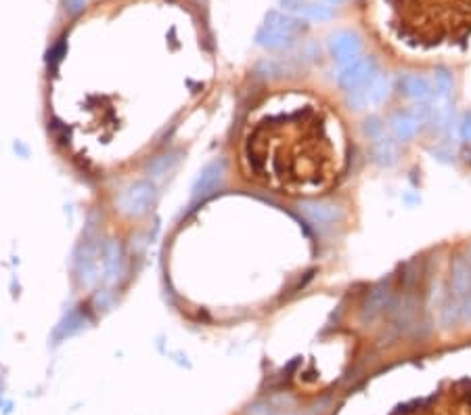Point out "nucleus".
<instances>
[{
	"mask_svg": "<svg viewBox=\"0 0 471 415\" xmlns=\"http://www.w3.org/2000/svg\"><path fill=\"white\" fill-rule=\"evenodd\" d=\"M155 199H157L155 183L149 179H141L124 189V193L117 199V208L130 219H141L151 212V208L155 206Z\"/></svg>",
	"mask_w": 471,
	"mask_h": 415,
	"instance_id": "1",
	"label": "nucleus"
},
{
	"mask_svg": "<svg viewBox=\"0 0 471 415\" xmlns=\"http://www.w3.org/2000/svg\"><path fill=\"white\" fill-rule=\"evenodd\" d=\"M377 74V61L371 55L356 57L348 63H344L337 72V84L344 90H352V88H361L371 82V78Z\"/></svg>",
	"mask_w": 471,
	"mask_h": 415,
	"instance_id": "2",
	"label": "nucleus"
},
{
	"mask_svg": "<svg viewBox=\"0 0 471 415\" xmlns=\"http://www.w3.org/2000/svg\"><path fill=\"white\" fill-rule=\"evenodd\" d=\"M73 268L82 288L95 285L101 277V246H92L86 241L75 254Z\"/></svg>",
	"mask_w": 471,
	"mask_h": 415,
	"instance_id": "3",
	"label": "nucleus"
},
{
	"mask_svg": "<svg viewBox=\"0 0 471 415\" xmlns=\"http://www.w3.org/2000/svg\"><path fill=\"white\" fill-rule=\"evenodd\" d=\"M327 51L331 55L333 61H337L339 65L361 57L363 51V40L356 32L352 30H337L333 32L329 40H327Z\"/></svg>",
	"mask_w": 471,
	"mask_h": 415,
	"instance_id": "4",
	"label": "nucleus"
},
{
	"mask_svg": "<svg viewBox=\"0 0 471 415\" xmlns=\"http://www.w3.org/2000/svg\"><path fill=\"white\" fill-rule=\"evenodd\" d=\"M394 298V288H392V279H383L379 281L366 296V300L363 302V308H361V323L363 325H371L375 323L386 310H388V304Z\"/></svg>",
	"mask_w": 471,
	"mask_h": 415,
	"instance_id": "5",
	"label": "nucleus"
},
{
	"mask_svg": "<svg viewBox=\"0 0 471 415\" xmlns=\"http://www.w3.org/2000/svg\"><path fill=\"white\" fill-rule=\"evenodd\" d=\"M101 279L107 285H115L126 268V256L122 250V243L115 239H107L105 243H101Z\"/></svg>",
	"mask_w": 471,
	"mask_h": 415,
	"instance_id": "6",
	"label": "nucleus"
},
{
	"mask_svg": "<svg viewBox=\"0 0 471 415\" xmlns=\"http://www.w3.org/2000/svg\"><path fill=\"white\" fill-rule=\"evenodd\" d=\"M224 172H226V162H224V159H214V162L206 164V166L201 168V172L197 174L195 183H193L191 199H193V201H201V199H206L208 195H212V193L222 185Z\"/></svg>",
	"mask_w": 471,
	"mask_h": 415,
	"instance_id": "7",
	"label": "nucleus"
},
{
	"mask_svg": "<svg viewBox=\"0 0 471 415\" xmlns=\"http://www.w3.org/2000/svg\"><path fill=\"white\" fill-rule=\"evenodd\" d=\"M297 210L314 225H335L344 219L342 208L325 199H302L297 204Z\"/></svg>",
	"mask_w": 471,
	"mask_h": 415,
	"instance_id": "8",
	"label": "nucleus"
},
{
	"mask_svg": "<svg viewBox=\"0 0 471 415\" xmlns=\"http://www.w3.org/2000/svg\"><path fill=\"white\" fill-rule=\"evenodd\" d=\"M400 95L415 103H428L434 93H432V82L421 74H402L398 78Z\"/></svg>",
	"mask_w": 471,
	"mask_h": 415,
	"instance_id": "9",
	"label": "nucleus"
},
{
	"mask_svg": "<svg viewBox=\"0 0 471 415\" xmlns=\"http://www.w3.org/2000/svg\"><path fill=\"white\" fill-rule=\"evenodd\" d=\"M90 323H92V319H90V312H88V310H84L82 306L70 308V310L63 315V319L59 321V325L55 327L53 338L57 340V342L72 338L75 334H80L82 330H86Z\"/></svg>",
	"mask_w": 471,
	"mask_h": 415,
	"instance_id": "10",
	"label": "nucleus"
},
{
	"mask_svg": "<svg viewBox=\"0 0 471 415\" xmlns=\"http://www.w3.org/2000/svg\"><path fill=\"white\" fill-rule=\"evenodd\" d=\"M450 294L455 300L471 296V266L463 256L450 261Z\"/></svg>",
	"mask_w": 471,
	"mask_h": 415,
	"instance_id": "11",
	"label": "nucleus"
},
{
	"mask_svg": "<svg viewBox=\"0 0 471 415\" xmlns=\"http://www.w3.org/2000/svg\"><path fill=\"white\" fill-rule=\"evenodd\" d=\"M264 26L268 28H275V30H281V32H287V34H302L308 30V23L300 17V15H293V13H285V11H268L266 17H264Z\"/></svg>",
	"mask_w": 471,
	"mask_h": 415,
	"instance_id": "12",
	"label": "nucleus"
},
{
	"mask_svg": "<svg viewBox=\"0 0 471 415\" xmlns=\"http://www.w3.org/2000/svg\"><path fill=\"white\" fill-rule=\"evenodd\" d=\"M390 128H392L396 141L408 143L411 139H415L419 135V130L423 126L415 120V115L408 110H398V112L392 113V117H390Z\"/></svg>",
	"mask_w": 471,
	"mask_h": 415,
	"instance_id": "13",
	"label": "nucleus"
},
{
	"mask_svg": "<svg viewBox=\"0 0 471 415\" xmlns=\"http://www.w3.org/2000/svg\"><path fill=\"white\" fill-rule=\"evenodd\" d=\"M255 44L266 48V51H283V48H291L295 44V36L287 34V32H281V30H275V28H268V26H260L258 32H255Z\"/></svg>",
	"mask_w": 471,
	"mask_h": 415,
	"instance_id": "14",
	"label": "nucleus"
},
{
	"mask_svg": "<svg viewBox=\"0 0 471 415\" xmlns=\"http://www.w3.org/2000/svg\"><path fill=\"white\" fill-rule=\"evenodd\" d=\"M371 157H373V162H375L379 168H392V166H396L400 157L398 143H396L394 139L386 137V135L379 137V139H375L373 145H371Z\"/></svg>",
	"mask_w": 471,
	"mask_h": 415,
	"instance_id": "15",
	"label": "nucleus"
},
{
	"mask_svg": "<svg viewBox=\"0 0 471 415\" xmlns=\"http://www.w3.org/2000/svg\"><path fill=\"white\" fill-rule=\"evenodd\" d=\"M364 90H366V99H369V103L379 105V103L388 101L390 95H392V78L388 74L377 72V74L371 78V82L364 86Z\"/></svg>",
	"mask_w": 471,
	"mask_h": 415,
	"instance_id": "16",
	"label": "nucleus"
},
{
	"mask_svg": "<svg viewBox=\"0 0 471 415\" xmlns=\"http://www.w3.org/2000/svg\"><path fill=\"white\" fill-rule=\"evenodd\" d=\"M297 15L304 19V21H312V23H325V21H331L335 17V11L333 6H329L327 2H306Z\"/></svg>",
	"mask_w": 471,
	"mask_h": 415,
	"instance_id": "17",
	"label": "nucleus"
},
{
	"mask_svg": "<svg viewBox=\"0 0 471 415\" xmlns=\"http://www.w3.org/2000/svg\"><path fill=\"white\" fill-rule=\"evenodd\" d=\"M455 90V78L450 74L448 68H435L434 70V80H432V93H434L435 99L440 101H446Z\"/></svg>",
	"mask_w": 471,
	"mask_h": 415,
	"instance_id": "18",
	"label": "nucleus"
},
{
	"mask_svg": "<svg viewBox=\"0 0 471 415\" xmlns=\"http://www.w3.org/2000/svg\"><path fill=\"white\" fill-rule=\"evenodd\" d=\"M181 153L179 151H170V153H162V155H157V157H153L149 164H147V172L151 174V177H164V174H168L176 164H179V157Z\"/></svg>",
	"mask_w": 471,
	"mask_h": 415,
	"instance_id": "19",
	"label": "nucleus"
},
{
	"mask_svg": "<svg viewBox=\"0 0 471 415\" xmlns=\"http://www.w3.org/2000/svg\"><path fill=\"white\" fill-rule=\"evenodd\" d=\"M291 68V59L285 63V61H279V59H262L258 61L255 65V74L262 75V78H268V80H275V78H281L290 72Z\"/></svg>",
	"mask_w": 471,
	"mask_h": 415,
	"instance_id": "20",
	"label": "nucleus"
},
{
	"mask_svg": "<svg viewBox=\"0 0 471 415\" xmlns=\"http://www.w3.org/2000/svg\"><path fill=\"white\" fill-rule=\"evenodd\" d=\"M459 319H461L459 300H455V298L450 296L448 300L442 304V308H440V323H442L444 327H453V325L459 323Z\"/></svg>",
	"mask_w": 471,
	"mask_h": 415,
	"instance_id": "21",
	"label": "nucleus"
},
{
	"mask_svg": "<svg viewBox=\"0 0 471 415\" xmlns=\"http://www.w3.org/2000/svg\"><path fill=\"white\" fill-rule=\"evenodd\" d=\"M321 59V46L317 42H306L297 48V55L291 57V61H300V63H314Z\"/></svg>",
	"mask_w": 471,
	"mask_h": 415,
	"instance_id": "22",
	"label": "nucleus"
},
{
	"mask_svg": "<svg viewBox=\"0 0 471 415\" xmlns=\"http://www.w3.org/2000/svg\"><path fill=\"white\" fill-rule=\"evenodd\" d=\"M383 130H386V122L379 115H369L363 122V135L369 141L383 137Z\"/></svg>",
	"mask_w": 471,
	"mask_h": 415,
	"instance_id": "23",
	"label": "nucleus"
},
{
	"mask_svg": "<svg viewBox=\"0 0 471 415\" xmlns=\"http://www.w3.org/2000/svg\"><path fill=\"white\" fill-rule=\"evenodd\" d=\"M366 103H369V99H366V90H364V86H361V88H352V90H346V105H348L350 110L359 112V110L366 107Z\"/></svg>",
	"mask_w": 471,
	"mask_h": 415,
	"instance_id": "24",
	"label": "nucleus"
},
{
	"mask_svg": "<svg viewBox=\"0 0 471 415\" xmlns=\"http://www.w3.org/2000/svg\"><path fill=\"white\" fill-rule=\"evenodd\" d=\"M281 411L272 401H262V403H255V405H252L250 407V411L248 414L250 415H277Z\"/></svg>",
	"mask_w": 471,
	"mask_h": 415,
	"instance_id": "25",
	"label": "nucleus"
},
{
	"mask_svg": "<svg viewBox=\"0 0 471 415\" xmlns=\"http://www.w3.org/2000/svg\"><path fill=\"white\" fill-rule=\"evenodd\" d=\"M459 135L465 143H471V113H463L461 122H459Z\"/></svg>",
	"mask_w": 471,
	"mask_h": 415,
	"instance_id": "26",
	"label": "nucleus"
},
{
	"mask_svg": "<svg viewBox=\"0 0 471 415\" xmlns=\"http://www.w3.org/2000/svg\"><path fill=\"white\" fill-rule=\"evenodd\" d=\"M430 153L434 155V159H438V162H444V164L455 162V151H450L448 147H434V149H430Z\"/></svg>",
	"mask_w": 471,
	"mask_h": 415,
	"instance_id": "27",
	"label": "nucleus"
},
{
	"mask_svg": "<svg viewBox=\"0 0 471 415\" xmlns=\"http://www.w3.org/2000/svg\"><path fill=\"white\" fill-rule=\"evenodd\" d=\"M88 6V0H65V11L70 15H80Z\"/></svg>",
	"mask_w": 471,
	"mask_h": 415,
	"instance_id": "28",
	"label": "nucleus"
},
{
	"mask_svg": "<svg viewBox=\"0 0 471 415\" xmlns=\"http://www.w3.org/2000/svg\"><path fill=\"white\" fill-rule=\"evenodd\" d=\"M279 4L285 13H293V11H300L306 4V0H279Z\"/></svg>",
	"mask_w": 471,
	"mask_h": 415,
	"instance_id": "29",
	"label": "nucleus"
},
{
	"mask_svg": "<svg viewBox=\"0 0 471 415\" xmlns=\"http://www.w3.org/2000/svg\"><path fill=\"white\" fill-rule=\"evenodd\" d=\"M459 310H461V319L467 321V323H471V296L463 298V300H459Z\"/></svg>",
	"mask_w": 471,
	"mask_h": 415,
	"instance_id": "30",
	"label": "nucleus"
},
{
	"mask_svg": "<svg viewBox=\"0 0 471 415\" xmlns=\"http://www.w3.org/2000/svg\"><path fill=\"white\" fill-rule=\"evenodd\" d=\"M321 2H327V4H342L344 0H321Z\"/></svg>",
	"mask_w": 471,
	"mask_h": 415,
	"instance_id": "31",
	"label": "nucleus"
},
{
	"mask_svg": "<svg viewBox=\"0 0 471 415\" xmlns=\"http://www.w3.org/2000/svg\"><path fill=\"white\" fill-rule=\"evenodd\" d=\"M277 415H293V414H285V411H279V414Z\"/></svg>",
	"mask_w": 471,
	"mask_h": 415,
	"instance_id": "32",
	"label": "nucleus"
},
{
	"mask_svg": "<svg viewBox=\"0 0 471 415\" xmlns=\"http://www.w3.org/2000/svg\"><path fill=\"white\" fill-rule=\"evenodd\" d=\"M0 388H2V384H0Z\"/></svg>",
	"mask_w": 471,
	"mask_h": 415,
	"instance_id": "33",
	"label": "nucleus"
},
{
	"mask_svg": "<svg viewBox=\"0 0 471 415\" xmlns=\"http://www.w3.org/2000/svg\"><path fill=\"white\" fill-rule=\"evenodd\" d=\"M470 263H471V258H470Z\"/></svg>",
	"mask_w": 471,
	"mask_h": 415,
	"instance_id": "34",
	"label": "nucleus"
}]
</instances>
